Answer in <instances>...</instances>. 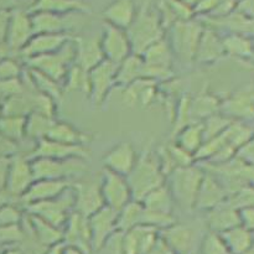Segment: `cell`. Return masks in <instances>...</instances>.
Here are the masks:
<instances>
[{
  "mask_svg": "<svg viewBox=\"0 0 254 254\" xmlns=\"http://www.w3.org/2000/svg\"><path fill=\"white\" fill-rule=\"evenodd\" d=\"M118 222V211L104 205L97 212L88 217L89 230H91L92 250L99 252L106 241L116 232Z\"/></svg>",
  "mask_w": 254,
  "mask_h": 254,
  "instance_id": "cell-14",
  "label": "cell"
},
{
  "mask_svg": "<svg viewBox=\"0 0 254 254\" xmlns=\"http://www.w3.org/2000/svg\"><path fill=\"white\" fill-rule=\"evenodd\" d=\"M165 174L159 163L156 151L145 149L138 155L136 163L127 176L133 200L141 201L146 193L165 184Z\"/></svg>",
  "mask_w": 254,
  "mask_h": 254,
  "instance_id": "cell-2",
  "label": "cell"
},
{
  "mask_svg": "<svg viewBox=\"0 0 254 254\" xmlns=\"http://www.w3.org/2000/svg\"><path fill=\"white\" fill-rule=\"evenodd\" d=\"M200 254H231L222 237L216 232H208L200 246Z\"/></svg>",
  "mask_w": 254,
  "mask_h": 254,
  "instance_id": "cell-45",
  "label": "cell"
},
{
  "mask_svg": "<svg viewBox=\"0 0 254 254\" xmlns=\"http://www.w3.org/2000/svg\"><path fill=\"white\" fill-rule=\"evenodd\" d=\"M203 175L205 169L198 163L176 168L166 175L165 185L170 190L175 205L181 210L188 212L195 210L196 195Z\"/></svg>",
  "mask_w": 254,
  "mask_h": 254,
  "instance_id": "cell-1",
  "label": "cell"
},
{
  "mask_svg": "<svg viewBox=\"0 0 254 254\" xmlns=\"http://www.w3.org/2000/svg\"><path fill=\"white\" fill-rule=\"evenodd\" d=\"M10 158H0V190H5Z\"/></svg>",
  "mask_w": 254,
  "mask_h": 254,
  "instance_id": "cell-57",
  "label": "cell"
},
{
  "mask_svg": "<svg viewBox=\"0 0 254 254\" xmlns=\"http://www.w3.org/2000/svg\"><path fill=\"white\" fill-rule=\"evenodd\" d=\"M1 254H24L22 250L20 247H10L5 250Z\"/></svg>",
  "mask_w": 254,
  "mask_h": 254,
  "instance_id": "cell-60",
  "label": "cell"
},
{
  "mask_svg": "<svg viewBox=\"0 0 254 254\" xmlns=\"http://www.w3.org/2000/svg\"><path fill=\"white\" fill-rule=\"evenodd\" d=\"M34 34H68L78 26L81 12L56 14L49 11L30 12Z\"/></svg>",
  "mask_w": 254,
  "mask_h": 254,
  "instance_id": "cell-11",
  "label": "cell"
},
{
  "mask_svg": "<svg viewBox=\"0 0 254 254\" xmlns=\"http://www.w3.org/2000/svg\"><path fill=\"white\" fill-rule=\"evenodd\" d=\"M72 184L73 183L69 180H47V179L35 180L26 192L19 198L20 203H22L25 207L30 203L55 198L71 188Z\"/></svg>",
  "mask_w": 254,
  "mask_h": 254,
  "instance_id": "cell-21",
  "label": "cell"
},
{
  "mask_svg": "<svg viewBox=\"0 0 254 254\" xmlns=\"http://www.w3.org/2000/svg\"><path fill=\"white\" fill-rule=\"evenodd\" d=\"M221 104L208 93H200L190 101V116L192 122H202L220 111Z\"/></svg>",
  "mask_w": 254,
  "mask_h": 254,
  "instance_id": "cell-38",
  "label": "cell"
},
{
  "mask_svg": "<svg viewBox=\"0 0 254 254\" xmlns=\"http://www.w3.org/2000/svg\"><path fill=\"white\" fill-rule=\"evenodd\" d=\"M17 5V0H0V10H12Z\"/></svg>",
  "mask_w": 254,
  "mask_h": 254,
  "instance_id": "cell-58",
  "label": "cell"
},
{
  "mask_svg": "<svg viewBox=\"0 0 254 254\" xmlns=\"http://www.w3.org/2000/svg\"><path fill=\"white\" fill-rule=\"evenodd\" d=\"M174 143L186 150L188 153L195 155L196 151L200 149L203 143V131L201 122L186 124L175 133V141Z\"/></svg>",
  "mask_w": 254,
  "mask_h": 254,
  "instance_id": "cell-35",
  "label": "cell"
},
{
  "mask_svg": "<svg viewBox=\"0 0 254 254\" xmlns=\"http://www.w3.org/2000/svg\"><path fill=\"white\" fill-rule=\"evenodd\" d=\"M159 233L174 253L191 254L193 246V233L190 227L175 222L160 230Z\"/></svg>",
  "mask_w": 254,
  "mask_h": 254,
  "instance_id": "cell-28",
  "label": "cell"
},
{
  "mask_svg": "<svg viewBox=\"0 0 254 254\" xmlns=\"http://www.w3.org/2000/svg\"><path fill=\"white\" fill-rule=\"evenodd\" d=\"M122 242H123V232L117 230L106 241L101 251H104L106 254H123V245H122Z\"/></svg>",
  "mask_w": 254,
  "mask_h": 254,
  "instance_id": "cell-52",
  "label": "cell"
},
{
  "mask_svg": "<svg viewBox=\"0 0 254 254\" xmlns=\"http://www.w3.org/2000/svg\"><path fill=\"white\" fill-rule=\"evenodd\" d=\"M17 153V144L9 140L0 133V158H10Z\"/></svg>",
  "mask_w": 254,
  "mask_h": 254,
  "instance_id": "cell-53",
  "label": "cell"
},
{
  "mask_svg": "<svg viewBox=\"0 0 254 254\" xmlns=\"http://www.w3.org/2000/svg\"><path fill=\"white\" fill-rule=\"evenodd\" d=\"M64 92H78L88 96L89 93V77L88 71L81 68L77 64H72L67 71L66 77L62 82Z\"/></svg>",
  "mask_w": 254,
  "mask_h": 254,
  "instance_id": "cell-42",
  "label": "cell"
},
{
  "mask_svg": "<svg viewBox=\"0 0 254 254\" xmlns=\"http://www.w3.org/2000/svg\"><path fill=\"white\" fill-rule=\"evenodd\" d=\"M35 11H49L56 14H71V12L87 14L91 11V9L84 0H34L29 12Z\"/></svg>",
  "mask_w": 254,
  "mask_h": 254,
  "instance_id": "cell-31",
  "label": "cell"
},
{
  "mask_svg": "<svg viewBox=\"0 0 254 254\" xmlns=\"http://www.w3.org/2000/svg\"><path fill=\"white\" fill-rule=\"evenodd\" d=\"M74 211V192L73 189L68 188L60 196L50 200L40 201V202L30 203L25 206V212L37 216L46 222L64 228L68 220L69 215Z\"/></svg>",
  "mask_w": 254,
  "mask_h": 254,
  "instance_id": "cell-6",
  "label": "cell"
},
{
  "mask_svg": "<svg viewBox=\"0 0 254 254\" xmlns=\"http://www.w3.org/2000/svg\"><path fill=\"white\" fill-rule=\"evenodd\" d=\"M138 7L134 0H113L102 11L106 24L127 30L134 21Z\"/></svg>",
  "mask_w": 254,
  "mask_h": 254,
  "instance_id": "cell-24",
  "label": "cell"
},
{
  "mask_svg": "<svg viewBox=\"0 0 254 254\" xmlns=\"http://www.w3.org/2000/svg\"><path fill=\"white\" fill-rule=\"evenodd\" d=\"M34 35L30 12L16 7L12 9L10 11L9 26L5 39V44L9 46V49L19 54Z\"/></svg>",
  "mask_w": 254,
  "mask_h": 254,
  "instance_id": "cell-15",
  "label": "cell"
},
{
  "mask_svg": "<svg viewBox=\"0 0 254 254\" xmlns=\"http://www.w3.org/2000/svg\"><path fill=\"white\" fill-rule=\"evenodd\" d=\"M72 36L73 35L68 34H35L19 55L24 60H27L59 51L67 41L72 39Z\"/></svg>",
  "mask_w": 254,
  "mask_h": 254,
  "instance_id": "cell-22",
  "label": "cell"
},
{
  "mask_svg": "<svg viewBox=\"0 0 254 254\" xmlns=\"http://www.w3.org/2000/svg\"><path fill=\"white\" fill-rule=\"evenodd\" d=\"M203 29L205 24L197 17L190 20H179L168 27L165 31V35H168L166 41L170 46L174 59L179 60L183 64L193 62L196 47Z\"/></svg>",
  "mask_w": 254,
  "mask_h": 254,
  "instance_id": "cell-4",
  "label": "cell"
},
{
  "mask_svg": "<svg viewBox=\"0 0 254 254\" xmlns=\"http://www.w3.org/2000/svg\"><path fill=\"white\" fill-rule=\"evenodd\" d=\"M158 82L149 78H140L129 86L123 87V102L128 106L148 107L158 96Z\"/></svg>",
  "mask_w": 254,
  "mask_h": 254,
  "instance_id": "cell-25",
  "label": "cell"
},
{
  "mask_svg": "<svg viewBox=\"0 0 254 254\" xmlns=\"http://www.w3.org/2000/svg\"><path fill=\"white\" fill-rule=\"evenodd\" d=\"M99 189L104 205L116 211L123 208L129 201L133 200L130 186L126 176H122L107 169H103L102 171Z\"/></svg>",
  "mask_w": 254,
  "mask_h": 254,
  "instance_id": "cell-10",
  "label": "cell"
},
{
  "mask_svg": "<svg viewBox=\"0 0 254 254\" xmlns=\"http://www.w3.org/2000/svg\"><path fill=\"white\" fill-rule=\"evenodd\" d=\"M32 173L35 180H69L82 175L87 171V160L82 158L51 159L31 158Z\"/></svg>",
  "mask_w": 254,
  "mask_h": 254,
  "instance_id": "cell-5",
  "label": "cell"
},
{
  "mask_svg": "<svg viewBox=\"0 0 254 254\" xmlns=\"http://www.w3.org/2000/svg\"><path fill=\"white\" fill-rule=\"evenodd\" d=\"M146 67L140 55L131 54L117 67V87H127L140 78H145Z\"/></svg>",
  "mask_w": 254,
  "mask_h": 254,
  "instance_id": "cell-29",
  "label": "cell"
},
{
  "mask_svg": "<svg viewBox=\"0 0 254 254\" xmlns=\"http://www.w3.org/2000/svg\"><path fill=\"white\" fill-rule=\"evenodd\" d=\"M243 254H254V243H252V245L250 246V248H248Z\"/></svg>",
  "mask_w": 254,
  "mask_h": 254,
  "instance_id": "cell-62",
  "label": "cell"
},
{
  "mask_svg": "<svg viewBox=\"0 0 254 254\" xmlns=\"http://www.w3.org/2000/svg\"><path fill=\"white\" fill-rule=\"evenodd\" d=\"M206 223L211 232L222 233L230 228L241 225L240 211L230 203L222 202L207 211Z\"/></svg>",
  "mask_w": 254,
  "mask_h": 254,
  "instance_id": "cell-27",
  "label": "cell"
},
{
  "mask_svg": "<svg viewBox=\"0 0 254 254\" xmlns=\"http://www.w3.org/2000/svg\"><path fill=\"white\" fill-rule=\"evenodd\" d=\"M24 89L25 86L24 81H22V76L20 78L2 79V81H0V99L4 101L7 97L21 93Z\"/></svg>",
  "mask_w": 254,
  "mask_h": 254,
  "instance_id": "cell-51",
  "label": "cell"
},
{
  "mask_svg": "<svg viewBox=\"0 0 254 254\" xmlns=\"http://www.w3.org/2000/svg\"><path fill=\"white\" fill-rule=\"evenodd\" d=\"M140 202L143 203L144 207L153 212L166 213V215H174V207L176 206L170 190L165 184L146 193Z\"/></svg>",
  "mask_w": 254,
  "mask_h": 254,
  "instance_id": "cell-34",
  "label": "cell"
},
{
  "mask_svg": "<svg viewBox=\"0 0 254 254\" xmlns=\"http://www.w3.org/2000/svg\"><path fill=\"white\" fill-rule=\"evenodd\" d=\"M117 67L118 64L103 60L88 71L89 93L88 97L94 106H101L107 97L117 87Z\"/></svg>",
  "mask_w": 254,
  "mask_h": 254,
  "instance_id": "cell-9",
  "label": "cell"
},
{
  "mask_svg": "<svg viewBox=\"0 0 254 254\" xmlns=\"http://www.w3.org/2000/svg\"><path fill=\"white\" fill-rule=\"evenodd\" d=\"M64 254H86V253H83L81 250H78V248H76V247H72V246H67Z\"/></svg>",
  "mask_w": 254,
  "mask_h": 254,
  "instance_id": "cell-59",
  "label": "cell"
},
{
  "mask_svg": "<svg viewBox=\"0 0 254 254\" xmlns=\"http://www.w3.org/2000/svg\"><path fill=\"white\" fill-rule=\"evenodd\" d=\"M174 254H176V253H174Z\"/></svg>",
  "mask_w": 254,
  "mask_h": 254,
  "instance_id": "cell-64",
  "label": "cell"
},
{
  "mask_svg": "<svg viewBox=\"0 0 254 254\" xmlns=\"http://www.w3.org/2000/svg\"><path fill=\"white\" fill-rule=\"evenodd\" d=\"M73 64L74 46L72 39L67 41L59 51L25 60V64L29 68L36 69V71L51 77L52 79L60 82V83L64 82L67 71Z\"/></svg>",
  "mask_w": 254,
  "mask_h": 254,
  "instance_id": "cell-7",
  "label": "cell"
},
{
  "mask_svg": "<svg viewBox=\"0 0 254 254\" xmlns=\"http://www.w3.org/2000/svg\"><path fill=\"white\" fill-rule=\"evenodd\" d=\"M47 138L68 145H87L91 140V136L84 131L79 130L67 122L57 121L52 126Z\"/></svg>",
  "mask_w": 254,
  "mask_h": 254,
  "instance_id": "cell-33",
  "label": "cell"
},
{
  "mask_svg": "<svg viewBox=\"0 0 254 254\" xmlns=\"http://www.w3.org/2000/svg\"><path fill=\"white\" fill-rule=\"evenodd\" d=\"M24 220V213L12 203H4L0 206V226L20 225Z\"/></svg>",
  "mask_w": 254,
  "mask_h": 254,
  "instance_id": "cell-47",
  "label": "cell"
},
{
  "mask_svg": "<svg viewBox=\"0 0 254 254\" xmlns=\"http://www.w3.org/2000/svg\"><path fill=\"white\" fill-rule=\"evenodd\" d=\"M26 117L1 116L0 117V133L9 140L19 143L26 138Z\"/></svg>",
  "mask_w": 254,
  "mask_h": 254,
  "instance_id": "cell-43",
  "label": "cell"
},
{
  "mask_svg": "<svg viewBox=\"0 0 254 254\" xmlns=\"http://www.w3.org/2000/svg\"><path fill=\"white\" fill-rule=\"evenodd\" d=\"M22 73H24V69L16 60L7 56L0 59V81L20 78Z\"/></svg>",
  "mask_w": 254,
  "mask_h": 254,
  "instance_id": "cell-48",
  "label": "cell"
},
{
  "mask_svg": "<svg viewBox=\"0 0 254 254\" xmlns=\"http://www.w3.org/2000/svg\"><path fill=\"white\" fill-rule=\"evenodd\" d=\"M74 64L89 71L104 60L99 37L96 36H73Z\"/></svg>",
  "mask_w": 254,
  "mask_h": 254,
  "instance_id": "cell-20",
  "label": "cell"
},
{
  "mask_svg": "<svg viewBox=\"0 0 254 254\" xmlns=\"http://www.w3.org/2000/svg\"><path fill=\"white\" fill-rule=\"evenodd\" d=\"M225 52L223 42L211 27L203 29L196 47L193 62L200 64H210L217 61Z\"/></svg>",
  "mask_w": 254,
  "mask_h": 254,
  "instance_id": "cell-26",
  "label": "cell"
},
{
  "mask_svg": "<svg viewBox=\"0 0 254 254\" xmlns=\"http://www.w3.org/2000/svg\"><path fill=\"white\" fill-rule=\"evenodd\" d=\"M226 190L220 181L205 170L202 180L198 186L195 200V210L207 212L211 208L225 202Z\"/></svg>",
  "mask_w": 254,
  "mask_h": 254,
  "instance_id": "cell-23",
  "label": "cell"
},
{
  "mask_svg": "<svg viewBox=\"0 0 254 254\" xmlns=\"http://www.w3.org/2000/svg\"><path fill=\"white\" fill-rule=\"evenodd\" d=\"M165 2L169 9H170V11L173 12L176 21H179V20H190L196 17L195 9L181 1V0H165Z\"/></svg>",
  "mask_w": 254,
  "mask_h": 254,
  "instance_id": "cell-49",
  "label": "cell"
},
{
  "mask_svg": "<svg viewBox=\"0 0 254 254\" xmlns=\"http://www.w3.org/2000/svg\"><path fill=\"white\" fill-rule=\"evenodd\" d=\"M99 42H101L104 60H108L113 64H121L124 59L133 54L126 30L112 26L106 22L103 24Z\"/></svg>",
  "mask_w": 254,
  "mask_h": 254,
  "instance_id": "cell-13",
  "label": "cell"
},
{
  "mask_svg": "<svg viewBox=\"0 0 254 254\" xmlns=\"http://www.w3.org/2000/svg\"><path fill=\"white\" fill-rule=\"evenodd\" d=\"M241 225L245 226L247 230L254 231V208L253 207H243L240 211Z\"/></svg>",
  "mask_w": 254,
  "mask_h": 254,
  "instance_id": "cell-54",
  "label": "cell"
},
{
  "mask_svg": "<svg viewBox=\"0 0 254 254\" xmlns=\"http://www.w3.org/2000/svg\"><path fill=\"white\" fill-rule=\"evenodd\" d=\"M34 181L31 160L26 156L19 155L17 153L10 156L6 184H5L6 192L12 197L20 198Z\"/></svg>",
  "mask_w": 254,
  "mask_h": 254,
  "instance_id": "cell-12",
  "label": "cell"
},
{
  "mask_svg": "<svg viewBox=\"0 0 254 254\" xmlns=\"http://www.w3.org/2000/svg\"><path fill=\"white\" fill-rule=\"evenodd\" d=\"M136 159L138 154L133 144L129 141H121L104 154L102 164L103 169L127 178L135 165Z\"/></svg>",
  "mask_w": 254,
  "mask_h": 254,
  "instance_id": "cell-17",
  "label": "cell"
},
{
  "mask_svg": "<svg viewBox=\"0 0 254 254\" xmlns=\"http://www.w3.org/2000/svg\"><path fill=\"white\" fill-rule=\"evenodd\" d=\"M218 235L222 237L231 254H243L253 243L251 231L242 225L236 226Z\"/></svg>",
  "mask_w": 254,
  "mask_h": 254,
  "instance_id": "cell-37",
  "label": "cell"
},
{
  "mask_svg": "<svg viewBox=\"0 0 254 254\" xmlns=\"http://www.w3.org/2000/svg\"><path fill=\"white\" fill-rule=\"evenodd\" d=\"M74 192V212L88 218L104 206L99 184L77 183L72 184Z\"/></svg>",
  "mask_w": 254,
  "mask_h": 254,
  "instance_id": "cell-19",
  "label": "cell"
},
{
  "mask_svg": "<svg viewBox=\"0 0 254 254\" xmlns=\"http://www.w3.org/2000/svg\"><path fill=\"white\" fill-rule=\"evenodd\" d=\"M181 1H184V2H185V4L190 5V6H192L193 9H195V6H196V5H197V2L200 1V0H181Z\"/></svg>",
  "mask_w": 254,
  "mask_h": 254,
  "instance_id": "cell-61",
  "label": "cell"
},
{
  "mask_svg": "<svg viewBox=\"0 0 254 254\" xmlns=\"http://www.w3.org/2000/svg\"><path fill=\"white\" fill-rule=\"evenodd\" d=\"M201 123H202L203 141L207 140V139L213 138V136H217L220 135V134H222L223 131L227 129V127L230 126V121H228V118H226V117H222V116H218V114H213V116L203 119Z\"/></svg>",
  "mask_w": 254,
  "mask_h": 254,
  "instance_id": "cell-44",
  "label": "cell"
},
{
  "mask_svg": "<svg viewBox=\"0 0 254 254\" xmlns=\"http://www.w3.org/2000/svg\"><path fill=\"white\" fill-rule=\"evenodd\" d=\"M10 11L11 10H0V44L5 42V39H6Z\"/></svg>",
  "mask_w": 254,
  "mask_h": 254,
  "instance_id": "cell-56",
  "label": "cell"
},
{
  "mask_svg": "<svg viewBox=\"0 0 254 254\" xmlns=\"http://www.w3.org/2000/svg\"><path fill=\"white\" fill-rule=\"evenodd\" d=\"M62 241L67 246L78 248L86 254L93 252L88 218L73 211L62 228Z\"/></svg>",
  "mask_w": 254,
  "mask_h": 254,
  "instance_id": "cell-16",
  "label": "cell"
},
{
  "mask_svg": "<svg viewBox=\"0 0 254 254\" xmlns=\"http://www.w3.org/2000/svg\"><path fill=\"white\" fill-rule=\"evenodd\" d=\"M25 222L27 223V227L31 231L34 237L36 238V240L39 241L40 245H42L44 247L47 248L50 247V246L62 241L61 228L46 222V221L37 217V216L26 213Z\"/></svg>",
  "mask_w": 254,
  "mask_h": 254,
  "instance_id": "cell-32",
  "label": "cell"
},
{
  "mask_svg": "<svg viewBox=\"0 0 254 254\" xmlns=\"http://www.w3.org/2000/svg\"><path fill=\"white\" fill-rule=\"evenodd\" d=\"M31 112L30 89L26 86H25V89L21 93L7 97L6 99L1 102V116L27 117Z\"/></svg>",
  "mask_w": 254,
  "mask_h": 254,
  "instance_id": "cell-39",
  "label": "cell"
},
{
  "mask_svg": "<svg viewBox=\"0 0 254 254\" xmlns=\"http://www.w3.org/2000/svg\"><path fill=\"white\" fill-rule=\"evenodd\" d=\"M225 52L233 55H246L251 51V46L245 39L240 36H228L222 40Z\"/></svg>",
  "mask_w": 254,
  "mask_h": 254,
  "instance_id": "cell-50",
  "label": "cell"
},
{
  "mask_svg": "<svg viewBox=\"0 0 254 254\" xmlns=\"http://www.w3.org/2000/svg\"><path fill=\"white\" fill-rule=\"evenodd\" d=\"M89 151L86 145H68L52 139L45 138L35 141L31 158H51V159H88Z\"/></svg>",
  "mask_w": 254,
  "mask_h": 254,
  "instance_id": "cell-18",
  "label": "cell"
},
{
  "mask_svg": "<svg viewBox=\"0 0 254 254\" xmlns=\"http://www.w3.org/2000/svg\"><path fill=\"white\" fill-rule=\"evenodd\" d=\"M133 54L141 55L149 46L165 37V29L161 24L158 10L150 7L148 1L138 9L134 21L126 30Z\"/></svg>",
  "mask_w": 254,
  "mask_h": 254,
  "instance_id": "cell-3",
  "label": "cell"
},
{
  "mask_svg": "<svg viewBox=\"0 0 254 254\" xmlns=\"http://www.w3.org/2000/svg\"><path fill=\"white\" fill-rule=\"evenodd\" d=\"M156 155H158L159 163H160L161 169H163L165 176L170 171H173L174 169L180 168V166L191 165V164L196 163L192 154L184 150L183 148L176 145L175 143H170L160 148L156 151Z\"/></svg>",
  "mask_w": 254,
  "mask_h": 254,
  "instance_id": "cell-30",
  "label": "cell"
},
{
  "mask_svg": "<svg viewBox=\"0 0 254 254\" xmlns=\"http://www.w3.org/2000/svg\"><path fill=\"white\" fill-rule=\"evenodd\" d=\"M26 74L30 84L37 92L51 97L56 102H59L62 98V96H64V87H62V83L55 81L51 77L46 76V74L41 73V72L36 71V69L29 68V67H27Z\"/></svg>",
  "mask_w": 254,
  "mask_h": 254,
  "instance_id": "cell-36",
  "label": "cell"
},
{
  "mask_svg": "<svg viewBox=\"0 0 254 254\" xmlns=\"http://www.w3.org/2000/svg\"><path fill=\"white\" fill-rule=\"evenodd\" d=\"M24 238L22 222L20 225L0 226V246L20 245Z\"/></svg>",
  "mask_w": 254,
  "mask_h": 254,
  "instance_id": "cell-46",
  "label": "cell"
},
{
  "mask_svg": "<svg viewBox=\"0 0 254 254\" xmlns=\"http://www.w3.org/2000/svg\"><path fill=\"white\" fill-rule=\"evenodd\" d=\"M1 99H0V117H1Z\"/></svg>",
  "mask_w": 254,
  "mask_h": 254,
  "instance_id": "cell-63",
  "label": "cell"
},
{
  "mask_svg": "<svg viewBox=\"0 0 254 254\" xmlns=\"http://www.w3.org/2000/svg\"><path fill=\"white\" fill-rule=\"evenodd\" d=\"M140 56L145 62V78L153 79L158 83L169 82L174 78V55L165 37L149 46Z\"/></svg>",
  "mask_w": 254,
  "mask_h": 254,
  "instance_id": "cell-8",
  "label": "cell"
},
{
  "mask_svg": "<svg viewBox=\"0 0 254 254\" xmlns=\"http://www.w3.org/2000/svg\"><path fill=\"white\" fill-rule=\"evenodd\" d=\"M146 254H174L171 248L166 245L165 241L160 237V233H159V238L156 240V242L154 243L153 247L148 251Z\"/></svg>",
  "mask_w": 254,
  "mask_h": 254,
  "instance_id": "cell-55",
  "label": "cell"
},
{
  "mask_svg": "<svg viewBox=\"0 0 254 254\" xmlns=\"http://www.w3.org/2000/svg\"><path fill=\"white\" fill-rule=\"evenodd\" d=\"M144 206L140 201L131 200L124 206L123 208L118 211V222L117 228L122 232L131 230L136 226L141 225V218H143Z\"/></svg>",
  "mask_w": 254,
  "mask_h": 254,
  "instance_id": "cell-40",
  "label": "cell"
},
{
  "mask_svg": "<svg viewBox=\"0 0 254 254\" xmlns=\"http://www.w3.org/2000/svg\"><path fill=\"white\" fill-rule=\"evenodd\" d=\"M56 118L44 116L40 113H30L26 117V138L37 141L47 138Z\"/></svg>",
  "mask_w": 254,
  "mask_h": 254,
  "instance_id": "cell-41",
  "label": "cell"
}]
</instances>
